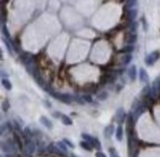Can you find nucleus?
<instances>
[{
    "instance_id": "nucleus-28",
    "label": "nucleus",
    "mask_w": 160,
    "mask_h": 157,
    "mask_svg": "<svg viewBox=\"0 0 160 157\" xmlns=\"http://www.w3.org/2000/svg\"><path fill=\"white\" fill-rule=\"evenodd\" d=\"M109 152H110V156L111 157H120V155L118 154L117 150H116L115 148H113V147L109 148Z\"/></svg>"
},
{
    "instance_id": "nucleus-17",
    "label": "nucleus",
    "mask_w": 160,
    "mask_h": 157,
    "mask_svg": "<svg viewBox=\"0 0 160 157\" xmlns=\"http://www.w3.org/2000/svg\"><path fill=\"white\" fill-rule=\"evenodd\" d=\"M82 138L85 140V141L89 142V143H90L91 145L93 146V144H94V139H95V137H92V136L89 135H87V133H82Z\"/></svg>"
},
{
    "instance_id": "nucleus-16",
    "label": "nucleus",
    "mask_w": 160,
    "mask_h": 157,
    "mask_svg": "<svg viewBox=\"0 0 160 157\" xmlns=\"http://www.w3.org/2000/svg\"><path fill=\"white\" fill-rule=\"evenodd\" d=\"M80 146L83 148V149L87 150V151H91V150H92V148H93V146L91 145L89 142L85 141V140H83V141L80 142Z\"/></svg>"
},
{
    "instance_id": "nucleus-25",
    "label": "nucleus",
    "mask_w": 160,
    "mask_h": 157,
    "mask_svg": "<svg viewBox=\"0 0 160 157\" xmlns=\"http://www.w3.org/2000/svg\"><path fill=\"white\" fill-rule=\"evenodd\" d=\"M66 144L64 143L63 141H59V142H57V146H59V148L60 150H61L62 152H64V153H65V152H67V148H66Z\"/></svg>"
},
{
    "instance_id": "nucleus-14",
    "label": "nucleus",
    "mask_w": 160,
    "mask_h": 157,
    "mask_svg": "<svg viewBox=\"0 0 160 157\" xmlns=\"http://www.w3.org/2000/svg\"><path fill=\"white\" fill-rule=\"evenodd\" d=\"M41 123H43L45 127H47V129H51V127H53V123H51V122L49 121L47 117H43V116L41 117Z\"/></svg>"
},
{
    "instance_id": "nucleus-9",
    "label": "nucleus",
    "mask_w": 160,
    "mask_h": 157,
    "mask_svg": "<svg viewBox=\"0 0 160 157\" xmlns=\"http://www.w3.org/2000/svg\"><path fill=\"white\" fill-rule=\"evenodd\" d=\"M140 80L142 83H148V74L144 68L140 69Z\"/></svg>"
},
{
    "instance_id": "nucleus-3",
    "label": "nucleus",
    "mask_w": 160,
    "mask_h": 157,
    "mask_svg": "<svg viewBox=\"0 0 160 157\" xmlns=\"http://www.w3.org/2000/svg\"><path fill=\"white\" fill-rule=\"evenodd\" d=\"M151 92H152L153 98L160 96V77L156 78L154 82H153V86L151 88Z\"/></svg>"
},
{
    "instance_id": "nucleus-12",
    "label": "nucleus",
    "mask_w": 160,
    "mask_h": 157,
    "mask_svg": "<svg viewBox=\"0 0 160 157\" xmlns=\"http://www.w3.org/2000/svg\"><path fill=\"white\" fill-rule=\"evenodd\" d=\"M122 136H124V129H122V125H119V127H117V129H116V138H117L119 141L122 139Z\"/></svg>"
},
{
    "instance_id": "nucleus-27",
    "label": "nucleus",
    "mask_w": 160,
    "mask_h": 157,
    "mask_svg": "<svg viewBox=\"0 0 160 157\" xmlns=\"http://www.w3.org/2000/svg\"><path fill=\"white\" fill-rule=\"evenodd\" d=\"M93 148H96L97 150H100L101 149V142L99 141V139H98V138H96V137H95V139H94Z\"/></svg>"
},
{
    "instance_id": "nucleus-18",
    "label": "nucleus",
    "mask_w": 160,
    "mask_h": 157,
    "mask_svg": "<svg viewBox=\"0 0 160 157\" xmlns=\"http://www.w3.org/2000/svg\"><path fill=\"white\" fill-rule=\"evenodd\" d=\"M3 42L5 43V45L7 47V49H8V51H9V53L12 55V53H13V47H12L11 43H10L9 41H8V39H6V38H3Z\"/></svg>"
},
{
    "instance_id": "nucleus-4",
    "label": "nucleus",
    "mask_w": 160,
    "mask_h": 157,
    "mask_svg": "<svg viewBox=\"0 0 160 157\" xmlns=\"http://www.w3.org/2000/svg\"><path fill=\"white\" fill-rule=\"evenodd\" d=\"M126 118V113H124V109H122V108L118 109L117 113H116V117H115L116 122L120 125V123H122L124 122Z\"/></svg>"
},
{
    "instance_id": "nucleus-8",
    "label": "nucleus",
    "mask_w": 160,
    "mask_h": 157,
    "mask_svg": "<svg viewBox=\"0 0 160 157\" xmlns=\"http://www.w3.org/2000/svg\"><path fill=\"white\" fill-rule=\"evenodd\" d=\"M136 40H138V36H136V33H130V34L126 35V42L128 45H134L136 42Z\"/></svg>"
},
{
    "instance_id": "nucleus-5",
    "label": "nucleus",
    "mask_w": 160,
    "mask_h": 157,
    "mask_svg": "<svg viewBox=\"0 0 160 157\" xmlns=\"http://www.w3.org/2000/svg\"><path fill=\"white\" fill-rule=\"evenodd\" d=\"M136 16H138V10L136 9H130L126 14V20L130 22H134V19L136 18Z\"/></svg>"
},
{
    "instance_id": "nucleus-30",
    "label": "nucleus",
    "mask_w": 160,
    "mask_h": 157,
    "mask_svg": "<svg viewBox=\"0 0 160 157\" xmlns=\"http://www.w3.org/2000/svg\"><path fill=\"white\" fill-rule=\"evenodd\" d=\"M63 142L66 144V145L69 146L70 148H74V144L72 143V142L70 141V140H68V139H66V138H64V139H63Z\"/></svg>"
},
{
    "instance_id": "nucleus-21",
    "label": "nucleus",
    "mask_w": 160,
    "mask_h": 157,
    "mask_svg": "<svg viewBox=\"0 0 160 157\" xmlns=\"http://www.w3.org/2000/svg\"><path fill=\"white\" fill-rule=\"evenodd\" d=\"M132 56L130 55H124V57L122 58V63L124 64H128V63L132 61Z\"/></svg>"
},
{
    "instance_id": "nucleus-33",
    "label": "nucleus",
    "mask_w": 160,
    "mask_h": 157,
    "mask_svg": "<svg viewBox=\"0 0 160 157\" xmlns=\"http://www.w3.org/2000/svg\"><path fill=\"white\" fill-rule=\"evenodd\" d=\"M8 106H9V105H8V102H7V101H5V102L3 103V110L5 111V112L8 110V108H9Z\"/></svg>"
},
{
    "instance_id": "nucleus-11",
    "label": "nucleus",
    "mask_w": 160,
    "mask_h": 157,
    "mask_svg": "<svg viewBox=\"0 0 160 157\" xmlns=\"http://www.w3.org/2000/svg\"><path fill=\"white\" fill-rule=\"evenodd\" d=\"M114 131H115V127H114L113 125H110L108 127H106L105 131H104V135H105L106 137H111L113 135Z\"/></svg>"
},
{
    "instance_id": "nucleus-6",
    "label": "nucleus",
    "mask_w": 160,
    "mask_h": 157,
    "mask_svg": "<svg viewBox=\"0 0 160 157\" xmlns=\"http://www.w3.org/2000/svg\"><path fill=\"white\" fill-rule=\"evenodd\" d=\"M128 77L132 81H134L136 79V76H138V70H136V65H132L128 70Z\"/></svg>"
},
{
    "instance_id": "nucleus-31",
    "label": "nucleus",
    "mask_w": 160,
    "mask_h": 157,
    "mask_svg": "<svg viewBox=\"0 0 160 157\" xmlns=\"http://www.w3.org/2000/svg\"><path fill=\"white\" fill-rule=\"evenodd\" d=\"M108 97V94L104 91V92H102L100 95H98V98L100 99V100H105V99H107Z\"/></svg>"
},
{
    "instance_id": "nucleus-10",
    "label": "nucleus",
    "mask_w": 160,
    "mask_h": 157,
    "mask_svg": "<svg viewBox=\"0 0 160 157\" xmlns=\"http://www.w3.org/2000/svg\"><path fill=\"white\" fill-rule=\"evenodd\" d=\"M26 148H27V151H28V153H30V154L34 153V151L36 150V146H35V143L31 139H29V140L27 139Z\"/></svg>"
},
{
    "instance_id": "nucleus-13",
    "label": "nucleus",
    "mask_w": 160,
    "mask_h": 157,
    "mask_svg": "<svg viewBox=\"0 0 160 157\" xmlns=\"http://www.w3.org/2000/svg\"><path fill=\"white\" fill-rule=\"evenodd\" d=\"M134 51V47L132 45H128L126 47H122V49L119 51V53H126V55H130V53H132V51Z\"/></svg>"
},
{
    "instance_id": "nucleus-22",
    "label": "nucleus",
    "mask_w": 160,
    "mask_h": 157,
    "mask_svg": "<svg viewBox=\"0 0 160 157\" xmlns=\"http://www.w3.org/2000/svg\"><path fill=\"white\" fill-rule=\"evenodd\" d=\"M14 140H15V142L18 144V147H19L20 149L22 150V149H23V143H22V141H21L19 135H16V133H14Z\"/></svg>"
},
{
    "instance_id": "nucleus-34",
    "label": "nucleus",
    "mask_w": 160,
    "mask_h": 157,
    "mask_svg": "<svg viewBox=\"0 0 160 157\" xmlns=\"http://www.w3.org/2000/svg\"><path fill=\"white\" fill-rule=\"evenodd\" d=\"M96 157H107V156H106V154L103 153V152L98 151V152L96 153Z\"/></svg>"
},
{
    "instance_id": "nucleus-1",
    "label": "nucleus",
    "mask_w": 160,
    "mask_h": 157,
    "mask_svg": "<svg viewBox=\"0 0 160 157\" xmlns=\"http://www.w3.org/2000/svg\"><path fill=\"white\" fill-rule=\"evenodd\" d=\"M159 57H160V51H152L150 55H148L146 57H145V60H144L145 64L148 65V66H151V65H153L157 60H158Z\"/></svg>"
},
{
    "instance_id": "nucleus-35",
    "label": "nucleus",
    "mask_w": 160,
    "mask_h": 157,
    "mask_svg": "<svg viewBox=\"0 0 160 157\" xmlns=\"http://www.w3.org/2000/svg\"><path fill=\"white\" fill-rule=\"evenodd\" d=\"M70 157H77V156H75L73 153H71V154H70Z\"/></svg>"
},
{
    "instance_id": "nucleus-19",
    "label": "nucleus",
    "mask_w": 160,
    "mask_h": 157,
    "mask_svg": "<svg viewBox=\"0 0 160 157\" xmlns=\"http://www.w3.org/2000/svg\"><path fill=\"white\" fill-rule=\"evenodd\" d=\"M138 3V0H126V8H128V9H132V7L136 5Z\"/></svg>"
},
{
    "instance_id": "nucleus-15",
    "label": "nucleus",
    "mask_w": 160,
    "mask_h": 157,
    "mask_svg": "<svg viewBox=\"0 0 160 157\" xmlns=\"http://www.w3.org/2000/svg\"><path fill=\"white\" fill-rule=\"evenodd\" d=\"M60 120H61V122L63 123V125H72V120L70 119L68 116L63 115V114H62V116H61V118H60Z\"/></svg>"
},
{
    "instance_id": "nucleus-24",
    "label": "nucleus",
    "mask_w": 160,
    "mask_h": 157,
    "mask_svg": "<svg viewBox=\"0 0 160 157\" xmlns=\"http://www.w3.org/2000/svg\"><path fill=\"white\" fill-rule=\"evenodd\" d=\"M24 136L25 137L27 138V139H30V138H32V136H33V133H32V131H31L29 127H26L25 129V131H24Z\"/></svg>"
},
{
    "instance_id": "nucleus-20",
    "label": "nucleus",
    "mask_w": 160,
    "mask_h": 157,
    "mask_svg": "<svg viewBox=\"0 0 160 157\" xmlns=\"http://www.w3.org/2000/svg\"><path fill=\"white\" fill-rule=\"evenodd\" d=\"M2 85L5 87V89L11 90L12 89V84L8 79H2Z\"/></svg>"
},
{
    "instance_id": "nucleus-7",
    "label": "nucleus",
    "mask_w": 160,
    "mask_h": 157,
    "mask_svg": "<svg viewBox=\"0 0 160 157\" xmlns=\"http://www.w3.org/2000/svg\"><path fill=\"white\" fill-rule=\"evenodd\" d=\"M47 150H49V152H51V153H53V154H57V155H59V156H63V152H62L59 147H57V146L53 143H51L49 146H47Z\"/></svg>"
},
{
    "instance_id": "nucleus-29",
    "label": "nucleus",
    "mask_w": 160,
    "mask_h": 157,
    "mask_svg": "<svg viewBox=\"0 0 160 157\" xmlns=\"http://www.w3.org/2000/svg\"><path fill=\"white\" fill-rule=\"evenodd\" d=\"M74 98V100L76 101L77 103H79V104H84L85 103V101H84V99L82 98V97H78V96H75V97H73Z\"/></svg>"
},
{
    "instance_id": "nucleus-23",
    "label": "nucleus",
    "mask_w": 160,
    "mask_h": 157,
    "mask_svg": "<svg viewBox=\"0 0 160 157\" xmlns=\"http://www.w3.org/2000/svg\"><path fill=\"white\" fill-rule=\"evenodd\" d=\"M2 34L4 35V38L8 39V40L10 39V34H9V32H8V29L5 25H2Z\"/></svg>"
},
{
    "instance_id": "nucleus-26",
    "label": "nucleus",
    "mask_w": 160,
    "mask_h": 157,
    "mask_svg": "<svg viewBox=\"0 0 160 157\" xmlns=\"http://www.w3.org/2000/svg\"><path fill=\"white\" fill-rule=\"evenodd\" d=\"M136 29H138V23L136 22H130V33H134L136 31Z\"/></svg>"
},
{
    "instance_id": "nucleus-32",
    "label": "nucleus",
    "mask_w": 160,
    "mask_h": 157,
    "mask_svg": "<svg viewBox=\"0 0 160 157\" xmlns=\"http://www.w3.org/2000/svg\"><path fill=\"white\" fill-rule=\"evenodd\" d=\"M82 98L84 99L85 102H88V103H92V98H91V96H89V95H83Z\"/></svg>"
},
{
    "instance_id": "nucleus-2",
    "label": "nucleus",
    "mask_w": 160,
    "mask_h": 157,
    "mask_svg": "<svg viewBox=\"0 0 160 157\" xmlns=\"http://www.w3.org/2000/svg\"><path fill=\"white\" fill-rule=\"evenodd\" d=\"M20 59L23 63L27 66H31V65H34V57L31 53H23L22 55L20 56Z\"/></svg>"
}]
</instances>
